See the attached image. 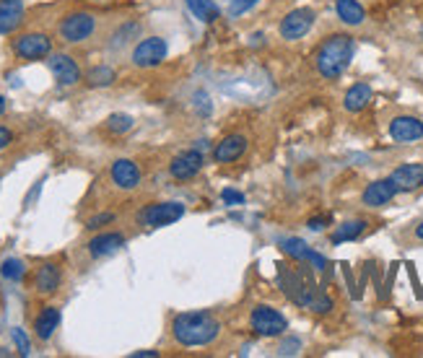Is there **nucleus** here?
Here are the masks:
<instances>
[{
    "label": "nucleus",
    "instance_id": "nucleus-1",
    "mask_svg": "<svg viewBox=\"0 0 423 358\" xmlns=\"http://www.w3.org/2000/svg\"><path fill=\"white\" fill-rule=\"evenodd\" d=\"M353 52H356L353 36H348V34L327 36V39L320 44V50H317V55H315V65H317V71H320V76L327 81L340 78V76L348 71V65H351Z\"/></svg>",
    "mask_w": 423,
    "mask_h": 358
},
{
    "label": "nucleus",
    "instance_id": "nucleus-2",
    "mask_svg": "<svg viewBox=\"0 0 423 358\" xmlns=\"http://www.w3.org/2000/svg\"><path fill=\"white\" fill-rule=\"evenodd\" d=\"M218 319L208 312H182V314L174 317L172 322V332L174 340L187 348H195V345H208L218 337Z\"/></svg>",
    "mask_w": 423,
    "mask_h": 358
},
{
    "label": "nucleus",
    "instance_id": "nucleus-3",
    "mask_svg": "<svg viewBox=\"0 0 423 358\" xmlns=\"http://www.w3.org/2000/svg\"><path fill=\"white\" fill-rule=\"evenodd\" d=\"M250 327L255 329V335H260V337H275V335H283L288 329V319L280 314L278 309L267 307V304H260V307L252 309Z\"/></svg>",
    "mask_w": 423,
    "mask_h": 358
},
{
    "label": "nucleus",
    "instance_id": "nucleus-4",
    "mask_svg": "<svg viewBox=\"0 0 423 358\" xmlns=\"http://www.w3.org/2000/svg\"><path fill=\"white\" fill-rule=\"evenodd\" d=\"M315 11L312 8H296V11H291V14L280 21V36L283 39H288V42H296V39H302V36H307L309 31H312V26H315Z\"/></svg>",
    "mask_w": 423,
    "mask_h": 358
},
{
    "label": "nucleus",
    "instance_id": "nucleus-5",
    "mask_svg": "<svg viewBox=\"0 0 423 358\" xmlns=\"http://www.w3.org/2000/svg\"><path fill=\"white\" fill-rule=\"evenodd\" d=\"M93 29H96V21L91 14H71L60 24V36L65 42H83L93 34Z\"/></svg>",
    "mask_w": 423,
    "mask_h": 358
},
{
    "label": "nucleus",
    "instance_id": "nucleus-6",
    "mask_svg": "<svg viewBox=\"0 0 423 358\" xmlns=\"http://www.w3.org/2000/svg\"><path fill=\"white\" fill-rule=\"evenodd\" d=\"M166 52H169L166 39H161V36H148V39H143V42L133 50V63H136L138 68H153V65L164 63Z\"/></svg>",
    "mask_w": 423,
    "mask_h": 358
},
{
    "label": "nucleus",
    "instance_id": "nucleus-7",
    "mask_svg": "<svg viewBox=\"0 0 423 358\" xmlns=\"http://www.w3.org/2000/svg\"><path fill=\"white\" fill-rule=\"evenodd\" d=\"M182 215H185V205H180V203H156L141 213V221L156 229V226H169V223L180 221Z\"/></svg>",
    "mask_w": 423,
    "mask_h": 358
},
{
    "label": "nucleus",
    "instance_id": "nucleus-8",
    "mask_svg": "<svg viewBox=\"0 0 423 358\" xmlns=\"http://www.w3.org/2000/svg\"><path fill=\"white\" fill-rule=\"evenodd\" d=\"M14 50L21 60H42L50 55L52 42L47 34H24L16 39Z\"/></svg>",
    "mask_w": 423,
    "mask_h": 358
},
{
    "label": "nucleus",
    "instance_id": "nucleus-9",
    "mask_svg": "<svg viewBox=\"0 0 423 358\" xmlns=\"http://www.w3.org/2000/svg\"><path fill=\"white\" fill-rule=\"evenodd\" d=\"M389 135L397 143H416L423 138V122L418 117L410 115H400L389 122Z\"/></svg>",
    "mask_w": 423,
    "mask_h": 358
},
{
    "label": "nucleus",
    "instance_id": "nucleus-10",
    "mask_svg": "<svg viewBox=\"0 0 423 358\" xmlns=\"http://www.w3.org/2000/svg\"><path fill=\"white\" fill-rule=\"evenodd\" d=\"M394 195H397V187L392 185V179H377L372 185L366 187L364 195H361V200H364L366 208H382V205H387L392 200Z\"/></svg>",
    "mask_w": 423,
    "mask_h": 358
},
{
    "label": "nucleus",
    "instance_id": "nucleus-11",
    "mask_svg": "<svg viewBox=\"0 0 423 358\" xmlns=\"http://www.w3.org/2000/svg\"><path fill=\"white\" fill-rule=\"evenodd\" d=\"M280 250L286 252V255H291L294 260H302V262H309V265L315 267V270L322 272L325 267H327V260L320 255V252L309 250L307 244L302 242V239H283L280 242Z\"/></svg>",
    "mask_w": 423,
    "mask_h": 358
},
{
    "label": "nucleus",
    "instance_id": "nucleus-12",
    "mask_svg": "<svg viewBox=\"0 0 423 358\" xmlns=\"http://www.w3.org/2000/svg\"><path fill=\"white\" fill-rule=\"evenodd\" d=\"M392 185L397 187V193H413L418 187H423V164H402L397 166L392 174Z\"/></svg>",
    "mask_w": 423,
    "mask_h": 358
},
{
    "label": "nucleus",
    "instance_id": "nucleus-13",
    "mask_svg": "<svg viewBox=\"0 0 423 358\" xmlns=\"http://www.w3.org/2000/svg\"><path fill=\"white\" fill-rule=\"evenodd\" d=\"M200 169H203L200 150H185L180 156H174L172 164H169V174H172L174 179H193Z\"/></svg>",
    "mask_w": 423,
    "mask_h": 358
},
{
    "label": "nucleus",
    "instance_id": "nucleus-14",
    "mask_svg": "<svg viewBox=\"0 0 423 358\" xmlns=\"http://www.w3.org/2000/svg\"><path fill=\"white\" fill-rule=\"evenodd\" d=\"M244 150H247V138L239 135V133H231L213 148V158L218 164H231V161H237L242 156Z\"/></svg>",
    "mask_w": 423,
    "mask_h": 358
},
{
    "label": "nucleus",
    "instance_id": "nucleus-15",
    "mask_svg": "<svg viewBox=\"0 0 423 358\" xmlns=\"http://www.w3.org/2000/svg\"><path fill=\"white\" fill-rule=\"evenodd\" d=\"M50 71H52V76H55V81L63 83V86H73V83L81 78L78 63L73 58H68V55H52Z\"/></svg>",
    "mask_w": 423,
    "mask_h": 358
},
{
    "label": "nucleus",
    "instance_id": "nucleus-16",
    "mask_svg": "<svg viewBox=\"0 0 423 358\" xmlns=\"http://www.w3.org/2000/svg\"><path fill=\"white\" fill-rule=\"evenodd\" d=\"M112 179H115V185L122 187V190H136L141 185V169L130 158H117L115 164H112Z\"/></svg>",
    "mask_w": 423,
    "mask_h": 358
},
{
    "label": "nucleus",
    "instance_id": "nucleus-17",
    "mask_svg": "<svg viewBox=\"0 0 423 358\" xmlns=\"http://www.w3.org/2000/svg\"><path fill=\"white\" fill-rule=\"evenodd\" d=\"M24 21L21 0H0V34H11Z\"/></svg>",
    "mask_w": 423,
    "mask_h": 358
},
{
    "label": "nucleus",
    "instance_id": "nucleus-18",
    "mask_svg": "<svg viewBox=\"0 0 423 358\" xmlns=\"http://www.w3.org/2000/svg\"><path fill=\"white\" fill-rule=\"evenodd\" d=\"M122 247H125V237L122 234H99V237H93L88 242L91 257H107V255H115Z\"/></svg>",
    "mask_w": 423,
    "mask_h": 358
},
{
    "label": "nucleus",
    "instance_id": "nucleus-19",
    "mask_svg": "<svg viewBox=\"0 0 423 358\" xmlns=\"http://www.w3.org/2000/svg\"><path fill=\"white\" fill-rule=\"evenodd\" d=\"M58 324H60V309L58 307H44L42 314L36 317V322H34L36 337H39V340H50V337L55 335Z\"/></svg>",
    "mask_w": 423,
    "mask_h": 358
},
{
    "label": "nucleus",
    "instance_id": "nucleus-20",
    "mask_svg": "<svg viewBox=\"0 0 423 358\" xmlns=\"http://www.w3.org/2000/svg\"><path fill=\"white\" fill-rule=\"evenodd\" d=\"M372 101V86L369 83H353L348 91H345L343 107L345 112H361Z\"/></svg>",
    "mask_w": 423,
    "mask_h": 358
},
{
    "label": "nucleus",
    "instance_id": "nucleus-21",
    "mask_svg": "<svg viewBox=\"0 0 423 358\" xmlns=\"http://www.w3.org/2000/svg\"><path fill=\"white\" fill-rule=\"evenodd\" d=\"M335 11H337V19L343 24H348V26H359L366 19V11L359 0H337Z\"/></svg>",
    "mask_w": 423,
    "mask_h": 358
},
{
    "label": "nucleus",
    "instance_id": "nucleus-22",
    "mask_svg": "<svg viewBox=\"0 0 423 358\" xmlns=\"http://www.w3.org/2000/svg\"><path fill=\"white\" fill-rule=\"evenodd\" d=\"M60 288V270L58 265H42L36 272V291L39 294H55Z\"/></svg>",
    "mask_w": 423,
    "mask_h": 358
},
{
    "label": "nucleus",
    "instance_id": "nucleus-23",
    "mask_svg": "<svg viewBox=\"0 0 423 358\" xmlns=\"http://www.w3.org/2000/svg\"><path fill=\"white\" fill-rule=\"evenodd\" d=\"M366 229V221H345L340 223L335 231H332V244H343V242H353V239H359Z\"/></svg>",
    "mask_w": 423,
    "mask_h": 358
},
{
    "label": "nucleus",
    "instance_id": "nucleus-24",
    "mask_svg": "<svg viewBox=\"0 0 423 358\" xmlns=\"http://www.w3.org/2000/svg\"><path fill=\"white\" fill-rule=\"evenodd\" d=\"M187 3V8L193 11V16L198 19V21H203V24H210V21H215L218 19V8L213 6V0H185Z\"/></svg>",
    "mask_w": 423,
    "mask_h": 358
},
{
    "label": "nucleus",
    "instance_id": "nucleus-25",
    "mask_svg": "<svg viewBox=\"0 0 423 358\" xmlns=\"http://www.w3.org/2000/svg\"><path fill=\"white\" fill-rule=\"evenodd\" d=\"M86 81H88V86H109V83L115 81V71L107 68V65H99V68L88 71Z\"/></svg>",
    "mask_w": 423,
    "mask_h": 358
},
{
    "label": "nucleus",
    "instance_id": "nucleus-26",
    "mask_svg": "<svg viewBox=\"0 0 423 358\" xmlns=\"http://www.w3.org/2000/svg\"><path fill=\"white\" fill-rule=\"evenodd\" d=\"M0 275L6 280H14V283H19V280L24 278V262L21 260H6L3 265H0Z\"/></svg>",
    "mask_w": 423,
    "mask_h": 358
},
{
    "label": "nucleus",
    "instance_id": "nucleus-27",
    "mask_svg": "<svg viewBox=\"0 0 423 358\" xmlns=\"http://www.w3.org/2000/svg\"><path fill=\"white\" fill-rule=\"evenodd\" d=\"M107 128L112 130V133H128V130L133 128V117L130 115H112L107 120Z\"/></svg>",
    "mask_w": 423,
    "mask_h": 358
},
{
    "label": "nucleus",
    "instance_id": "nucleus-28",
    "mask_svg": "<svg viewBox=\"0 0 423 358\" xmlns=\"http://www.w3.org/2000/svg\"><path fill=\"white\" fill-rule=\"evenodd\" d=\"M11 337H14V343H16V348H19V353H21V356H29L31 343H29V337H26V332H24L21 327H16V329H11Z\"/></svg>",
    "mask_w": 423,
    "mask_h": 358
},
{
    "label": "nucleus",
    "instance_id": "nucleus-29",
    "mask_svg": "<svg viewBox=\"0 0 423 358\" xmlns=\"http://www.w3.org/2000/svg\"><path fill=\"white\" fill-rule=\"evenodd\" d=\"M309 309L317 312V314H327V312L332 309V299L325 294H315V299L309 301Z\"/></svg>",
    "mask_w": 423,
    "mask_h": 358
},
{
    "label": "nucleus",
    "instance_id": "nucleus-30",
    "mask_svg": "<svg viewBox=\"0 0 423 358\" xmlns=\"http://www.w3.org/2000/svg\"><path fill=\"white\" fill-rule=\"evenodd\" d=\"M299 351H302V340H299V337H286V340L278 345V356H296Z\"/></svg>",
    "mask_w": 423,
    "mask_h": 358
},
{
    "label": "nucleus",
    "instance_id": "nucleus-31",
    "mask_svg": "<svg viewBox=\"0 0 423 358\" xmlns=\"http://www.w3.org/2000/svg\"><path fill=\"white\" fill-rule=\"evenodd\" d=\"M255 3H258V0H231L229 14L231 16H242V14H247V11H250Z\"/></svg>",
    "mask_w": 423,
    "mask_h": 358
},
{
    "label": "nucleus",
    "instance_id": "nucleus-32",
    "mask_svg": "<svg viewBox=\"0 0 423 358\" xmlns=\"http://www.w3.org/2000/svg\"><path fill=\"white\" fill-rule=\"evenodd\" d=\"M221 198L226 205H244V195L237 193V190H223Z\"/></svg>",
    "mask_w": 423,
    "mask_h": 358
},
{
    "label": "nucleus",
    "instance_id": "nucleus-33",
    "mask_svg": "<svg viewBox=\"0 0 423 358\" xmlns=\"http://www.w3.org/2000/svg\"><path fill=\"white\" fill-rule=\"evenodd\" d=\"M112 221H115V215H112V213L93 215L91 221H88V229H96V226H101V223H112Z\"/></svg>",
    "mask_w": 423,
    "mask_h": 358
},
{
    "label": "nucleus",
    "instance_id": "nucleus-34",
    "mask_svg": "<svg viewBox=\"0 0 423 358\" xmlns=\"http://www.w3.org/2000/svg\"><path fill=\"white\" fill-rule=\"evenodd\" d=\"M327 223H330V215H325V218H309V229L312 231H322L325 226H327Z\"/></svg>",
    "mask_w": 423,
    "mask_h": 358
},
{
    "label": "nucleus",
    "instance_id": "nucleus-35",
    "mask_svg": "<svg viewBox=\"0 0 423 358\" xmlns=\"http://www.w3.org/2000/svg\"><path fill=\"white\" fill-rule=\"evenodd\" d=\"M11 138H14V135H11V130L0 128V148H6V145L11 143Z\"/></svg>",
    "mask_w": 423,
    "mask_h": 358
},
{
    "label": "nucleus",
    "instance_id": "nucleus-36",
    "mask_svg": "<svg viewBox=\"0 0 423 358\" xmlns=\"http://www.w3.org/2000/svg\"><path fill=\"white\" fill-rule=\"evenodd\" d=\"M158 351H136L133 353V358H156Z\"/></svg>",
    "mask_w": 423,
    "mask_h": 358
},
{
    "label": "nucleus",
    "instance_id": "nucleus-37",
    "mask_svg": "<svg viewBox=\"0 0 423 358\" xmlns=\"http://www.w3.org/2000/svg\"><path fill=\"white\" fill-rule=\"evenodd\" d=\"M416 239H421V242H423V223H418V226H416Z\"/></svg>",
    "mask_w": 423,
    "mask_h": 358
},
{
    "label": "nucleus",
    "instance_id": "nucleus-38",
    "mask_svg": "<svg viewBox=\"0 0 423 358\" xmlns=\"http://www.w3.org/2000/svg\"><path fill=\"white\" fill-rule=\"evenodd\" d=\"M3 112H6V99L0 96V115H3Z\"/></svg>",
    "mask_w": 423,
    "mask_h": 358
}]
</instances>
